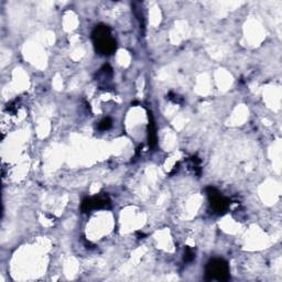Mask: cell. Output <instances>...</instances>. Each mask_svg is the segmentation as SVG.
Segmentation results:
<instances>
[{
	"instance_id": "7",
	"label": "cell",
	"mask_w": 282,
	"mask_h": 282,
	"mask_svg": "<svg viewBox=\"0 0 282 282\" xmlns=\"http://www.w3.org/2000/svg\"><path fill=\"white\" fill-rule=\"evenodd\" d=\"M195 254L194 251H193L190 247H185V250H184V261L185 262H191L193 259H194Z\"/></svg>"
},
{
	"instance_id": "5",
	"label": "cell",
	"mask_w": 282,
	"mask_h": 282,
	"mask_svg": "<svg viewBox=\"0 0 282 282\" xmlns=\"http://www.w3.org/2000/svg\"><path fill=\"white\" fill-rule=\"evenodd\" d=\"M148 141H149V146L151 148H155L157 146L158 137H157V130L155 125V119H153L152 113H149V125H148Z\"/></svg>"
},
{
	"instance_id": "4",
	"label": "cell",
	"mask_w": 282,
	"mask_h": 282,
	"mask_svg": "<svg viewBox=\"0 0 282 282\" xmlns=\"http://www.w3.org/2000/svg\"><path fill=\"white\" fill-rule=\"evenodd\" d=\"M111 206V199L106 193H102V194H98L96 196L88 197L82 202L81 210L86 213L90 212L92 210H100V209H105V207Z\"/></svg>"
},
{
	"instance_id": "8",
	"label": "cell",
	"mask_w": 282,
	"mask_h": 282,
	"mask_svg": "<svg viewBox=\"0 0 282 282\" xmlns=\"http://www.w3.org/2000/svg\"><path fill=\"white\" fill-rule=\"evenodd\" d=\"M168 98H169V100L172 101L173 103H176V104H180V103H182V101H183L180 96L174 95V94H172V93L169 94V96H168Z\"/></svg>"
},
{
	"instance_id": "2",
	"label": "cell",
	"mask_w": 282,
	"mask_h": 282,
	"mask_svg": "<svg viewBox=\"0 0 282 282\" xmlns=\"http://www.w3.org/2000/svg\"><path fill=\"white\" fill-rule=\"evenodd\" d=\"M205 277L207 280L226 281L229 279V267L227 261L221 258L211 259L205 268Z\"/></svg>"
},
{
	"instance_id": "1",
	"label": "cell",
	"mask_w": 282,
	"mask_h": 282,
	"mask_svg": "<svg viewBox=\"0 0 282 282\" xmlns=\"http://www.w3.org/2000/svg\"><path fill=\"white\" fill-rule=\"evenodd\" d=\"M92 39L96 51L102 56H112L116 51L117 44L112 36V30L105 24L97 26L92 33Z\"/></svg>"
},
{
	"instance_id": "6",
	"label": "cell",
	"mask_w": 282,
	"mask_h": 282,
	"mask_svg": "<svg viewBox=\"0 0 282 282\" xmlns=\"http://www.w3.org/2000/svg\"><path fill=\"white\" fill-rule=\"evenodd\" d=\"M113 125V121L111 118H104V119L100 122V125H98V129L100 130H108Z\"/></svg>"
},
{
	"instance_id": "3",
	"label": "cell",
	"mask_w": 282,
	"mask_h": 282,
	"mask_svg": "<svg viewBox=\"0 0 282 282\" xmlns=\"http://www.w3.org/2000/svg\"><path fill=\"white\" fill-rule=\"evenodd\" d=\"M206 193H207V195H209L212 209L216 213V214H220V215L224 214V213L228 210L229 201L227 200L226 197L223 196L221 193L215 189V187L209 186L206 189Z\"/></svg>"
}]
</instances>
